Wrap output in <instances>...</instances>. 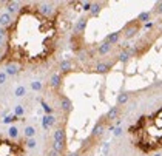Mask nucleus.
<instances>
[{"mask_svg":"<svg viewBox=\"0 0 162 156\" xmlns=\"http://www.w3.org/2000/svg\"><path fill=\"white\" fill-rule=\"evenodd\" d=\"M60 107H62V110L65 113H70L73 110V104H71V100L66 96H60Z\"/></svg>","mask_w":162,"mask_h":156,"instance_id":"nucleus-9","label":"nucleus"},{"mask_svg":"<svg viewBox=\"0 0 162 156\" xmlns=\"http://www.w3.org/2000/svg\"><path fill=\"white\" fill-rule=\"evenodd\" d=\"M104 131H105V122H104V121H100L99 124H97L96 127H94V130H93V134H91V136H93V138L102 136Z\"/></svg>","mask_w":162,"mask_h":156,"instance_id":"nucleus-12","label":"nucleus"},{"mask_svg":"<svg viewBox=\"0 0 162 156\" xmlns=\"http://www.w3.org/2000/svg\"><path fill=\"white\" fill-rule=\"evenodd\" d=\"M17 121H20L17 116H14V114H8L5 119H3V122L5 124H12V122H17Z\"/></svg>","mask_w":162,"mask_h":156,"instance_id":"nucleus-25","label":"nucleus"},{"mask_svg":"<svg viewBox=\"0 0 162 156\" xmlns=\"http://www.w3.org/2000/svg\"><path fill=\"white\" fill-rule=\"evenodd\" d=\"M54 124H56V118L53 116V114H45L43 119H42V125L45 130H48V128H51Z\"/></svg>","mask_w":162,"mask_h":156,"instance_id":"nucleus-8","label":"nucleus"},{"mask_svg":"<svg viewBox=\"0 0 162 156\" xmlns=\"http://www.w3.org/2000/svg\"><path fill=\"white\" fill-rule=\"evenodd\" d=\"M82 5H84V9H85V11H90L93 3H91V2H85V3H82Z\"/></svg>","mask_w":162,"mask_h":156,"instance_id":"nucleus-30","label":"nucleus"},{"mask_svg":"<svg viewBox=\"0 0 162 156\" xmlns=\"http://www.w3.org/2000/svg\"><path fill=\"white\" fill-rule=\"evenodd\" d=\"M14 94H16L17 98H22V96H25V94H26V88H25L23 85H19V87L16 88V90H14Z\"/></svg>","mask_w":162,"mask_h":156,"instance_id":"nucleus-22","label":"nucleus"},{"mask_svg":"<svg viewBox=\"0 0 162 156\" xmlns=\"http://www.w3.org/2000/svg\"><path fill=\"white\" fill-rule=\"evenodd\" d=\"M6 77H8V76L5 74V71H0V85L6 82Z\"/></svg>","mask_w":162,"mask_h":156,"instance_id":"nucleus-29","label":"nucleus"},{"mask_svg":"<svg viewBox=\"0 0 162 156\" xmlns=\"http://www.w3.org/2000/svg\"><path fill=\"white\" fill-rule=\"evenodd\" d=\"M86 22H88L86 19H80L79 22L76 23V26H74V31H76V34H80V32H84V31H85V28H86Z\"/></svg>","mask_w":162,"mask_h":156,"instance_id":"nucleus-16","label":"nucleus"},{"mask_svg":"<svg viewBox=\"0 0 162 156\" xmlns=\"http://www.w3.org/2000/svg\"><path fill=\"white\" fill-rule=\"evenodd\" d=\"M120 114V108H119V105H116V107H111L110 110H108V113L105 114V119L107 121H113V119H117V116Z\"/></svg>","mask_w":162,"mask_h":156,"instance_id":"nucleus-7","label":"nucleus"},{"mask_svg":"<svg viewBox=\"0 0 162 156\" xmlns=\"http://www.w3.org/2000/svg\"><path fill=\"white\" fill-rule=\"evenodd\" d=\"M150 16H151L150 12H142V14H140V16L138 17V20H139L140 23H142V22H147V20L150 19Z\"/></svg>","mask_w":162,"mask_h":156,"instance_id":"nucleus-27","label":"nucleus"},{"mask_svg":"<svg viewBox=\"0 0 162 156\" xmlns=\"http://www.w3.org/2000/svg\"><path fill=\"white\" fill-rule=\"evenodd\" d=\"M8 133H9L11 141H14V139L19 138V128H17L16 125H11V127H9V130H8Z\"/></svg>","mask_w":162,"mask_h":156,"instance_id":"nucleus-18","label":"nucleus"},{"mask_svg":"<svg viewBox=\"0 0 162 156\" xmlns=\"http://www.w3.org/2000/svg\"><path fill=\"white\" fill-rule=\"evenodd\" d=\"M110 51H111V45L107 43V42H102L97 46V54H99V56H107Z\"/></svg>","mask_w":162,"mask_h":156,"instance_id":"nucleus-13","label":"nucleus"},{"mask_svg":"<svg viewBox=\"0 0 162 156\" xmlns=\"http://www.w3.org/2000/svg\"><path fill=\"white\" fill-rule=\"evenodd\" d=\"M48 156H59V153H57L56 150H54V148H51V150L48 152Z\"/></svg>","mask_w":162,"mask_h":156,"instance_id":"nucleus-31","label":"nucleus"},{"mask_svg":"<svg viewBox=\"0 0 162 156\" xmlns=\"http://www.w3.org/2000/svg\"><path fill=\"white\" fill-rule=\"evenodd\" d=\"M23 136H25V139H31V138H34V136H36V128L32 127V125L25 127V130H23Z\"/></svg>","mask_w":162,"mask_h":156,"instance_id":"nucleus-17","label":"nucleus"},{"mask_svg":"<svg viewBox=\"0 0 162 156\" xmlns=\"http://www.w3.org/2000/svg\"><path fill=\"white\" fill-rule=\"evenodd\" d=\"M119 60H120V62H128V59H130L131 56H130V53H128L127 50H122V51H120L119 53Z\"/></svg>","mask_w":162,"mask_h":156,"instance_id":"nucleus-20","label":"nucleus"},{"mask_svg":"<svg viewBox=\"0 0 162 156\" xmlns=\"http://www.w3.org/2000/svg\"><path fill=\"white\" fill-rule=\"evenodd\" d=\"M60 82H62V74L60 73H54L53 76H51V79H50V85H51V88H57L60 87Z\"/></svg>","mask_w":162,"mask_h":156,"instance_id":"nucleus-10","label":"nucleus"},{"mask_svg":"<svg viewBox=\"0 0 162 156\" xmlns=\"http://www.w3.org/2000/svg\"><path fill=\"white\" fill-rule=\"evenodd\" d=\"M25 142V148H34L36 147V139L31 138V139H23Z\"/></svg>","mask_w":162,"mask_h":156,"instance_id":"nucleus-24","label":"nucleus"},{"mask_svg":"<svg viewBox=\"0 0 162 156\" xmlns=\"http://www.w3.org/2000/svg\"><path fill=\"white\" fill-rule=\"evenodd\" d=\"M120 131H122V128H116V130H114V134H116V136H119V134H120Z\"/></svg>","mask_w":162,"mask_h":156,"instance_id":"nucleus-32","label":"nucleus"},{"mask_svg":"<svg viewBox=\"0 0 162 156\" xmlns=\"http://www.w3.org/2000/svg\"><path fill=\"white\" fill-rule=\"evenodd\" d=\"M68 156H79V155H77V153H70Z\"/></svg>","mask_w":162,"mask_h":156,"instance_id":"nucleus-33","label":"nucleus"},{"mask_svg":"<svg viewBox=\"0 0 162 156\" xmlns=\"http://www.w3.org/2000/svg\"><path fill=\"white\" fill-rule=\"evenodd\" d=\"M128 133L133 145L144 155H150L162 148V108L151 114H144L136 124L130 125Z\"/></svg>","mask_w":162,"mask_h":156,"instance_id":"nucleus-1","label":"nucleus"},{"mask_svg":"<svg viewBox=\"0 0 162 156\" xmlns=\"http://www.w3.org/2000/svg\"><path fill=\"white\" fill-rule=\"evenodd\" d=\"M119 39H120V31L108 34V36H107V39H105V42H107V43H110V45L113 46L114 43H117V42H119Z\"/></svg>","mask_w":162,"mask_h":156,"instance_id":"nucleus-15","label":"nucleus"},{"mask_svg":"<svg viewBox=\"0 0 162 156\" xmlns=\"http://www.w3.org/2000/svg\"><path fill=\"white\" fill-rule=\"evenodd\" d=\"M156 156H159V155H156Z\"/></svg>","mask_w":162,"mask_h":156,"instance_id":"nucleus-34","label":"nucleus"},{"mask_svg":"<svg viewBox=\"0 0 162 156\" xmlns=\"http://www.w3.org/2000/svg\"><path fill=\"white\" fill-rule=\"evenodd\" d=\"M42 82H39V80H34V82H31V88H32V90H34V91H40V90H42Z\"/></svg>","mask_w":162,"mask_h":156,"instance_id":"nucleus-26","label":"nucleus"},{"mask_svg":"<svg viewBox=\"0 0 162 156\" xmlns=\"http://www.w3.org/2000/svg\"><path fill=\"white\" fill-rule=\"evenodd\" d=\"M59 70H60V74L71 71V70H73V62H71V60H68V59L62 60V62H60V65H59Z\"/></svg>","mask_w":162,"mask_h":156,"instance_id":"nucleus-14","label":"nucleus"},{"mask_svg":"<svg viewBox=\"0 0 162 156\" xmlns=\"http://www.w3.org/2000/svg\"><path fill=\"white\" fill-rule=\"evenodd\" d=\"M128 99H130V94L122 93V94H119V98H117V104H119V105H124V104L128 102Z\"/></svg>","mask_w":162,"mask_h":156,"instance_id":"nucleus-21","label":"nucleus"},{"mask_svg":"<svg viewBox=\"0 0 162 156\" xmlns=\"http://www.w3.org/2000/svg\"><path fill=\"white\" fill-rule=\"evenodd\" d=\"M22 71V66L17 65V64H6V70H5V74L6 76H16Z\"/></svg>","mask_w":162,"mask_h":156,"instance_id":"nucleus-5","label":"nucleus"},{"mask_svg":"<svg viewBox=\"0 0 162 156\" xmlns=\"http://www.w3.org/2000/svg\"><path fill=\"white\" fill-rule=\"evenodd\" d=\"M23 111H25V110H23V105H17V107L14 108V113H12V114H14V116H17V118L20 119V118L23 116Z\"/></svg>","mask_w":162,"mask_h":156,"instance_id":"nucleus-23","label":"nucleus"},{"mask_svg":"<svg viewBox=\"0 0 162 156\" xmlns=\"http://www.w3.org/2000/svg\"><path fill=\"white\" fill-rule=\"evenodd\" d=\"M113 68V64H105V62H99L97 65H96V73H100V74H104V73H108Z\"/></svg>","mask_w":162,"mask_h":156,"instance_id":"nucleus-11","label":"nucleus"},{"mask_svg":"<svg viewBox=\"0 0 162 156\" xmlns=\"http://www.w3.org/2000/svg\"><path fill=\"white\" fill-rule=\"evenodd\" d=\"M140 25H142V23H140L138 19H136V20H131V22H128V23L124 26V30L120 31V34H124L125 39H131L133 36H136L138 32H139Z\"/></svg>","mask_w":162,"mask_h":156,"instance_id":"nucleus-3","label":"nucleus"},{"mask_svg":"<svg viewBox=\"0 0 162 156\" xmlns=\"http://www.w3.org/2000/svg\"><path fill=\"white\" fill-rule=\"evenodd\" d=\"M6 12H8V14H19L20 12V9H22V3L20 2H8L6 3Z\"/></svg>","mask_w":162,"mask_h":156,"instance_id":"nucleus-4","label":"nucleus"},{"mask_svg":"<svg viewBox=\"0 0 162 156\" xmlns=\"http://www.w3.org/2000/svg\"><path fill=\"white\" fill-rule=\"evenodd\" d=\"M12 16L8 14V12H2L0 14V28H8V26L12 23Z\"/></svg>","mask_w":162,"mask_h":156,"instance_id":"nucleus-6","label":"nucleus"},{"mask_svg":"<svg viewBox=\"0 0 162 156\" xmlns=\"http://www.w3.org/2000/svg\"><path fill=\"white\" fill-rule=\"evenodd\" d=\"M154 12H156V14H162V2L156 3V8H154Z\"/></svg>","mask_w":162,"mask_h":156,"instance_id":"nucleus-28","label":"nucleus"},{"mask_svg":"<svg viewBox=\"0 0 162 156\" xmlns=\"http://www.w3.org/2000/svg\"><path fill=\"white\" fill-rule=\"evenodd\" d=\"M100 6H102L100 3H93L91 5V9H90V16H97L99 12H100V9H102Z\"/></svg>","mask_w":162,"mask_h":156,"instance_id":"nucleus-19","label":"nucleus"},{"mask_svg":"<svg viewBox=\"0 0 162 156\" xmlns=\"http://www.w3.org/2000/svg\"><path fill=\"white\" fill-rule=\"evenodd\" d=\"M0 156H25V142L0 138Z\"/></svg>","mask_w":162,"mask_h":156,"instance_id":"nucleus-2","label":"nucleus"}]
</instances>
